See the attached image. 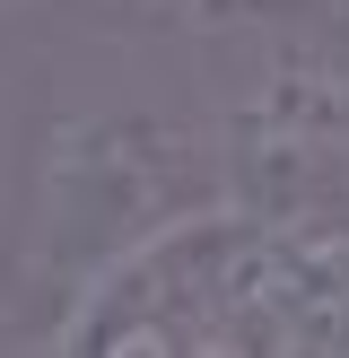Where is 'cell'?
<instances>
[{
	"mask_svg": "<svg viewBox=\"0 0 349 358\" xmlns=\"http://www.w3.org/2000/svg\"><path fill=\"white\" fill-rule=\"evenodd\" d=\"M61 332H70V324L44 306V297H27L9 271H0V358H70Z\"/></svg>",
	"mask_w": 349,
	"mask_h": 358,
	"instance_id": "obj_3",
	"label": "cell"
},
{
	"mask_svg": "<svg viewBox=\"0 0 349 358\" xmlns=\"http://www.w3.org/2000/svg\"><path fill=\"white\" fill-rule=\"evenodd\" d=\"M297 9H306V17H323V27L349 44V0H297Z\"/></svg>",
	"mask_w": 349,
	"mask_h": 358,
	"instance_id": "obj_4",
	"label": "cell"
},
{
	"mask_svg": "<svg viewBox=\"0 0 349 358\" xmlns=\"http://www.w3.org/2000/svg\"><path fill=\"white\" fill-rule=\"evenodd\" d=\"M218 192L262 227H349V44L323 17H227L201 35Z\"/></svg>",
	"mask_w": 349,
	"mask_h": 358,
	"instance_id": "obj_2",
	"label": "cell"
},
{
	"mask_svg": "<svg viewBox=\"0 0 349 358\" xmlns=\"http://www.w3.org/2000/svg\"><path fill=\"white\" fill-rule=\"evenodd\" d=\"M227 210L201 44L166 0H44L9 122L0 271L70 324L174 227Z\"/></svg>",
	"mask_w": 349,
	"mask_h": 358,
	"instance_id": "obj_1",
	"label": "cell"
}]
</instances>
